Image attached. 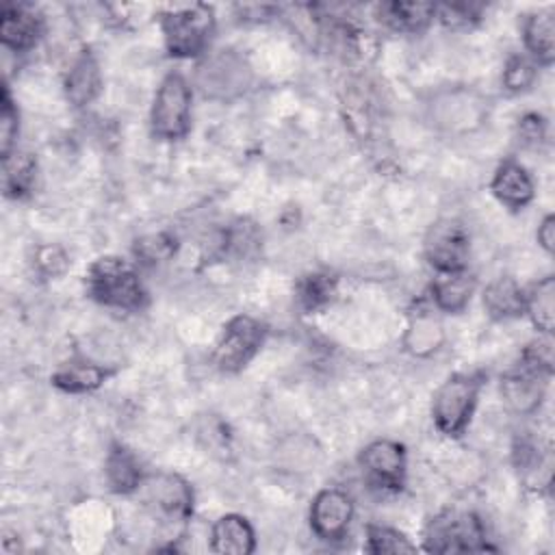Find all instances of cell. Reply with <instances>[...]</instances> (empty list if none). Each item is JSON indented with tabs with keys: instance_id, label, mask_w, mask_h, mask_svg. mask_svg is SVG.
<instances>
[{
	"instance_id": "cell-1",
	"label": "cell",
	"mask_w": 555,
	"mask_h": 555,
	"mask_svg": "<svg viewBox=\"0 0 555 555\" xmlns=\"http://www.w3.org/2000/svg\"><path fill=\"white\" fill-rule=\"evenodd\" d=\"M87 293L102 306L119 310H141L147 304V293L139 273L130 262L117 256L98 258L85 278Z\"/></svg>"
},
{
	"instance_id": "cell-2",
	"label": "cell",
	"mask_w": 555,
	"mask_h": 555,
	"mask_svg": "<svg viewBox=\"0 0 555 555\" xmlns=\"http://www.w3.org/2000/svg\"><path fill=\"white\" fill-rule=\"evenodd\" d=\"M160 30L171 56H197L212 37L215 13L208 4L171 7L160 13Z\"/></svg>"
},
{
	"instance_id": "cell-3",
	"label": "cell",
	"mask_w": 555,
	"mask_h": 555,
	"mask_svg": "<svg viewBox=\"0 0 555 555\" xmlns=\"http://www.w3.org/2000/svg\"><path fill=\"white\" fill-rule=\"evenodd\" d=\"M481 377L473 373H455L440 384L431 401V418L444 436H462L477 405Z\"/></svg>"
},
{
	"instance_id": "cell-4",
	"label": "cell",
	"mask_w": 555,
	"mask_h": 555,
	"mask_svg": "<svg viewBox=\"0 0 555 555\" xmlns=\"http://www.w3.org/2000/svg\"><path fill=\"white\" fill-rule=\"evenodd\" d=\"M425 548L429 553H479L488 551L486 531L473 512L447 509L429 520L425 531Z\"/></svg>"
},
{
	"instance_id": "cell-5",
	"label": "cell",
	"mask_w": 555,
	"mask_h": 555,
	"mask_svg": "<svg viewBox=\"0 0 555 555\" xmlns=\"http://www.w3.org/2000/svg\"><path fill=\"white\" fill-rule=\"evenodd\" d=\"M152 132L160 139L176 141L186 137L191 128V87L182 74H167L154 95L150 113Z\"/></svg>"
},
{
	"instance_id": "cell-6",
	"label": "cell",
	"mask_w": 555,
	"mask_h": 555,
	"mask_svg": "<svg viewBox=\"0 0 555 555\" xmlns=\"http://www.w3.org/2000/svg\"><path fill=\"white\" fill-rule=\"evenodd\" d=\"M264 338V327L247 317V314H236L232 317L212 349V362L219 371L223 373H236L247 366V362L256 356Z\"/></svg>"
},
{
	"instance_id": "cell-7",
	"label": "cell",
	"mask_w": 555,
	"mask_h": 555,
	"mask_svg": "<svg viewBox=\"0 0 555 555\" xmlns=\"http://www.w3.org/2000/svg\"><path fill=\"white\" fill-rule=\"evenodd\" d=\"M468 247V232L455 219L436 221L423 243L425 258L438 273L466 269Z\"/></svg>"
},
{
	"instance_id": "cell-8",
	"label": "cell",
	"mask_w": 555,
	"mask_h": 555,
	"mask_svg": "<svg viewBox=\"0 0 555 555\" xmlns=\"http://www.w3.org/2000/svg\"><path fill=\"white\" fill-rule=\"evenodd\" d=\"M369 483L379 490H401L405 481V449L395 440H373L360 453Z\"/></svg>"
},
{
	"instance_id": "cell-9",
	"label": "cell",
	"mask_w": 555,
	"mask_h": 555,
	"mask_svg": "<svg viewBox=\"0 0 555 555\" xmlns=\"http://www.w3.org/2000/svg\"><path fill=\"white\" fill-rule=\"evenodd\" d=\"M351 518L353 501L347 492L338 488L321 490L310 505V527L314 535L325 542L343 540L347 535Z\"/></svg>"
},
{
	"instance_id": "cell-10",
	"label": "cell",
	"mask_w": 555,
	"mask_h": 555,
	"mask_svg": "<svg viewBox=\"0 0 555 555\" xmlns=\"http://www.w3.org/2000/svg\"><path fill=\"white\" fill-rule=\"evenodd\" d=\"M145 499L156 507L160 516L171 522H184L193 512V490L191 486L173 473H158L143 479Z\"/></svg>"
},
{
	"instance_id": "cell-11",
	"label": "cell",
	"mask_w": 555,
	"mask_h": 555,
	"mask_svg": "<svg viewBox=\"0 0 555 555\" xmlns=\"http://www.w3.org/2000/svg\"><path fill=\"white\" fill-rule=\"evenodd\" d=\"M546 377H551V375L535 369L533 364L520 360V364L501 379V395L514 412L529 414V412L538 410V405L544 397Z\"/></svg>"
},
{
	"instance_id": "cell-12",
	"label": "cell",
	"mask_w": 555,
	"mask_h": 555,
	"mask_svg": "<svg viewBox=\"0 0 555 555\" xmlns=\"http://www.w3.org/2000/svg\"><path fill=\"white\" fill-rule=\"evenodd\" d=\"M41 35V17L24 4L4 2L0 9V41L13 52L30 50Z\"/></svg>"
},
{
	"instance_id": "cell-13",
	"label": "cell",
	"mask_w": 555,
	"mask_h": 555,
	"mask_svg": "<svg viewBox=\"0 0 555 555\" xmlns=\"http://www.w3.org/2000/svg\"><path fill=\"white\" fill-rule=\"evenodd\" d=\"M490 189L501 204H505L507 208H514V210L525 208L533 199V193H535L531 176L516 160H503L496 167Z\"/></svg>"
},
{
	"instance_id": "cell-14",
	"label": "cell",
	"mask_w": 555,
	"mask_h": 555,
	"mask_svg": "<svg viewBox=\"0 0 555 555\" xmlns=\"http://www.w3.org/2000/svg\"><path fill=\"white\" fill-rule=\"evenodd\" d=\"M100 89H102L100 65L89 50H82L74 59L65 76V95L74 106H87L98 98Z\"/></svg>"
},
{
	"instance_id": "cell-15",
	"label": "cell",
	"mask_w": 555,
	"mask_h": 555,
	"mask_svg": "<svg viewBox=\"0 0 555 555\" xmlns=\"http://www.w3.org/2000/svg\"><path fill=\"white\" fill-rule=\"evenodd\" d=\"M210 548L225 555H247L256 548V535L247 518L238 514H225L215 520L210 531Z\"/></svg>"
},
{
	"instance_id": "cell-16",
	"label": "cell",
	"mask_w": 555,
	"mask_h": 555,
	"mask_svg": "<svg viewBox=\"0 0 555 555\" xmlns=\"http://www.w3.org/2000/svg\"><path fill=\"white\" fill-rule=\"evenodd\" d=\"M436 17L431 2H384L377 7V20L399 33H421Z\"/></svg>"
},
{
	"instance_id": "cell-17",
	"label": "cell",
	"mask_w": 555,
	"mask_h": 555,
	"mask_svg": "<svg viewBox=\"0 0 555 555\" xmlns=\"http://www.w3.org/2000/svg\"><path fill=\"white\" fill-rule=\"evenodd\" d=\"M473 293L475 278L466 269L438 273V278L431 282V299L436 308L444 312H462L468 306Z\"/></svg>"
},
{
	"instance_id": "cell-18",
	"label": "cell",
	"mask_w": 555,
	"mask_h": 555,
	"mask_svg": "<svg viewBox=\"0 0 555 555\" xmlns=\"http://www.w3.org/2000/svg\"><path fill=\"white\" fill-rule=\"evenodd\" d=\"M104 473H106L108 486L119 494H130V492L139 490L145 479L137 455L130 449H126L124 444L111 447L106 462H104Z\"/></svg>"
},
{
	"instance_id": "cell-19",
	"label": "cell",
	"mask_w": 555,
	"mask_h": 555,
	"mask_svg": "<svg viewBox=\"0 0 555 555\" xmlns=\"http://www.w3.org/2000/svg\"><path fill=\"white\" fill-rule=\"evenodd\" d=\"M522 37L525 46L531 52V56L542 63L551 65L555 59V13L553 9L535 11L527 15L522 24Z\"/></svg>"
},
{
	"instance_id": "cell-20",
	"label": "cell",
	"mask_w": 555,
	"mask_h": 555,
	"mask_svg": "<svg viewBox=\"0 0 555 555\" xmlns=\"http://www.w3.org/2000/svg\"><path fill=\"white\" fill-rule=\"evenodd\" d=\"M483 308L492 319H514L525 314V291L509 275H501L483 291Z\"/></svg>"
},
{
	"instance_id": "cell-21",
	"label": "cell",
	"mask_w": 555,
	"mask_h": 555,
	"mask_svg": "<svg viewBox=\"0 0 555 555\" xmlns=\"http://www.w3.org/2000/svg\"><path fill=\"white\" fill-rule=\"evenodd\" d=\"M555 278L546 275L525 293V312L542 334H553L555 325Z\"/></svg>"
},
{
	"instance_id": "cell-22",
	"label": "cell",
	"mask_w": 555,
	"mask_h": 555,
	"mask_svg": "<svg viewBox=\"0 0 555 555\" xmlns=\"http://www.w3.org/2000/svg\"><path fill=\"white\" fill-rule=\"evenodd\" d=\"M111 373L93 362H67L54 375L52 384L65 392H89L104 384Z\"/></svg>"
},
{
	"instance_id": "cell-23",
	"label": "cell",
	"mask_w": 555,
	"mask_h": 555,
	"mask_svg": "<svg viewBox=\"0 0 555 555\" xmlns=\"http://www.w3.org/2000/svg\"><path fill=\"white\" fill-rule=\"evenodd\" d=\"M336 295V278L330 273H308L295 286V297L301 310L317 312L325 308Z\"/></svg>"
},
{
	"instance_id": "cell-24",
	"label": "cell",
	"mask_w": 555,
	"mask_h": 555,
	"mask_svg": "<svg viewBox=\"0 0 555 555\" xmlns=\"http://www.w3.org/2000/svg\"><path fill=\"white\" fill-rule=\"evenodd\" d=\"M4 163V193L9 197H24L35 182V171H37V160L28 152H11Z\"/></svg>"
},
{
	"instance_id": "cell-25",
	"label": "cell",
	"mask_w": 555,
	"mask_h": 555,
	"mask_svg": "<svg viewBox=\"0 0 555 555\" xmlns=\"http://www.w3.org/2000/svg\"><path fill=\"white\" fill-rule=\"evenodd\" d=\"M366 553L382 555V553H412L416 544H412L401 531L384 525H369L366 527Z\"/></svg>"
},
{
	"instance_id": "cell-26",
	"label": "cell",
	"mask_w": 555,
	"mask_h": 555,
	"mask_svg": "<svg viewBox=\"0 0 555 555\" xmlns=\"http://www.w3.org/2000/svg\"><path fill=\"white\" fill-rule=\"evenodd\" d=\"M176 251V238L167 232H154L137 238L134 256L143 264H160L169 260Z\"/></svg>"
},
{
	"instance_id": "cell-27",
	"label": "cell",
	"mask_w": 555,
	"mask_h": 555,
	"mask_svg": "<svg viewBox=\"0 0 555 555\" xmlns=\"http://www.w3.org/2000/svg\"><path fill=\"white\" fill-rule=\"evenodd\" d=\"M17 130H20V115H17V108H15L11 93L4 85L2 95H0V152H2V158H7L13 152Z\"/></svg>"
},
{
	"instance_id": "cell-28",
	"label": "cell",
	"mask_w": 555,
	"mask_h": 555,
	"mask_svg": "<svg viewBox=\"0 0 555 555\" xmlns=\"http://www.w3.org/2000/svg\"><path fill=\"white\" fill-rule=\"evenodd\" d=\"M408 336H414V340L408 343V347L414 353H427L438 347V343L442 338V327L438 321H434V317H418L412 323Z\"/></svg>"
},
{
	"instance_id": "cell-29",
	"label": "cell",
	"mask_w": 555,
	"mask_h": 555,
	"mask_svg": "<svg viewBox=\"0 0 555 555\" xmlns=\"http://www.w3.org/2000/svg\"><path fill=\"white\" fill-rule=\"evenodd\" d=\"M535 80V65L525 56H512L503 69V85L507 91H527Z\"/></svg>"
},
{
	"instance_id": "cell-30",
	"label": "cell",
	"mask_w": 555,
	"mask_h": 555,
	"mask_svg": "<svg viewBox=\"0 0 555 555\" xmlns=\"http://www.w3.org/2000/svg\"><path fill=\"white\" fill-rule=\"evenodd\" d=\"M37 269L46 275V278H56L61 273H65L69 260L65 256V251L59 245H43L37 249Z\"/></svg>"
},
{
	"instance_id": "cell-31",
	"label": "cell",
	"mask_w": 555,
	"mask_h": 555,
	"mask_svg": "<svg viewBox=\"0 0 555 555\" xmlns=\"http://www.w3.org/2000/svg\"><path fill=\"white\" fill-rule=\"evenodd\" d=\"M479 4H462V2H453V4H442L436 7V15H440V20L447 26H468L470 22L479 20Z\"/></svg>"
},
{
	"instance_id": "cell-32",
	"label": "cell",
	"mask_w": 555,
	"mask_h": 555,
	"mask_svg": "<svg viewBox=\"0 0 555 555\" xmlns=\"http://www.w3.org/2000/svg\"><path fill=\"white\" fill-rule=\"evenodd\" d=\"M518 134L527 145L540 143L544 139V119L538 113L522 115L518 121Z\"/></svg>"
},
{
	"instance_id": "cell-33",
	"label": "cell",
	"mask_w": 555,
	"mask_h": 555,
	"mask_svg": "<svg viewBox=\"0 0 555 555\" xmlns=\"http://www.w3.org/2000/svg\"><path fill=\"white\" fill-rule=\"evenodd\" d=\"M538 243L544 251H553V245H555V217L553 215H546L542 219V223L538 225Z\"/></svg>"
}]
</instances>
